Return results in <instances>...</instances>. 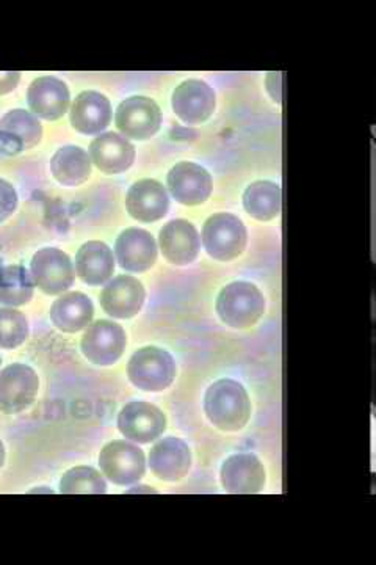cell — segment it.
Wrapping results in <instances>:
<instances>
[{
  "mask_svg": "<svg viewBox=\"0 0 376 565\" xmlns=\"http://www.w3.org/2000/svg\"><path fill=\"white\" fill-rule=\"evenodd\" d=\"M128 493H158V490L151 489V487H136V489H130Z\"/></svg>",
  "mask_w": 376,
  "mask_h": 565,
  "instance_id": "d6a6232c",
  "label": "cell"
},
{
  "mask_svg": "<svg viewBox=\"0 0 376 565\" xmlns=\"http://www.w3.org/2000/svg\"><path fill=\"white\" fill-rule=\"evenodd\" d=\"M266 468L255 455L241 452L226 459L222 468L223 489L233 494H256L266 486Z\"/></svg>",
  "mask_w": 376,
  "mask_h": 565,
  "instance_id": "9a60e30c",
  "label": "cell"
},
{
  "mask_svg": "<svg viewBox=\"0 0 376 565\" xmlns=\"http://www.w3.org/2000/svg\"><path fill=\"white\" fill-rule=\"evenodd\" d=\"M35 292L32 275L20 264L0 267V305L17 308L29 303Z\"/></svg>",
  "mask_w": 376,
  "mask_h": 565,
  "instance_id": "4316f807",
  "label": "cell"
},
{
  "mask_svg": "<svg viewBox=\"0 0 376 565\" xmlns=\"http://www.w3.org/2000/svg\"><path fill=\"white\" fill-rule=\"evenodd\" d=\"M51 172L60 184L76 188L92 177V159L87 151L69 145L55 152L51 161Z\"/></svg>",
  "mask_w": 376,
  "mask_h": 565,
  "instance_id": "cb8c5ba5",
  "label": "cell"
},
{
  "mask_svg": "<svg viewBox=\"0 0 376 565\" xmlns=\"http://www.w3.org/2000/svg\"><path fill=\"white\" fill-rule=\"evenodd\" d=\"M30 493H54V490L52 489H33V490H30Z\"/></svg>",
  "mask_w": 376,
  "mask_h": 565,
  "instance_id": "e575fe53",
  "label": "cell"
},
{
  "mask_svg": "<svg viewBox=\"0 0 376 565\" xmlns=\"http://www.w3.org/2000/svg\"><path fill=\"white\" fill-rule=\"evenodd\" d=\"M118 429L133 444H151L165 433L166 416L154 404L129 403L119 412Z\"/></svg>",
  "mask_w": 376,
  "mask_h": 565,
  "instance_id": "30bf717a",
  "label": "cell"
},
{
  "mask_svg": "<svg viewBox=\"0 0 376 565\" xmlns=\"http://www.w3.org/2000/svg\"><path fill=\"white\" fill-rule=\"evenodd\" d=\"M169 191L178 203L198 206L206 203L212 193V177L195 162H179L170 170Z\"/></svg>",
  "mask_w": 376,
  "mask_h": 565,
  "instance_id": "8fae6325",
  "label": "cell"
},
{
  "mask_svg": "<svg viewBox=\"0 0 376 565\" xmlns=\"http://www.w3.org/2000/svg\"><path fill=\"white\" fill-rule=\"evenodd\" d=\"M71 126L84 136H96L106 131L111 121L109 99L99 92H82L71 106Z\"/></svg>",
  "mask_w": 376,
  "mask_h": 565,
  "instance_id": "44dd1931",
  "label": "cell"
},
{
  "mask_svg": "<svg viewBox=\"0 0 376 565\" xmlns=\"http://www.w3.org/2000/svg\"><path fill=\"white\" fill-rule=\"evenodd\" d=\"M99 467L114 484L133 486L141 481L147 471V457L139 446L115 440L100 451Z\"/></svg>",
  "mask_w": 376,
  "mask_h": 565,
  "instance_id": "5b68a950",
  "label": "cell"
},
{
  "mask_svg": "<svg viewBox=\"0 0 376 565\" xmlns=\"http://www.w3.org/2000/svg\"><path fill=\"white\" fill-rule=\"evenodd\" d=\"M147 291L137 278L119 275L106 282L100 292L104 311L114 319H132L143 308Z\"/></svg>",
  "mask_w": 376,
  "mask_h": 565,
  "instance_id": "4fadbf2b",
  "label": "cell"
},
{
  "mask_svg": "<svg viewBox=\"0 0 376 565\" xmlns=\"http://www.w3.org/2000/svg\"><path fill=\"white\" fill-rule=\"evenodd\" d=\"M130 217L143 223L158 222L170 210V196L165 185L155 180H140L130 185L126 195Z\"/></svg>",
  "mask_w": 376,
  "mask_h": 565,
  "instance_id": "ac0fdd59",
  "label": "cell"
},
{
  "mask_svg": "<svg viewBox=\"0 0 376 565\" xmlns=\"http://www.w3.org/2000/svg\"><path fill=\"white\" fill-rule=\"evenodd\" d=\"M106 492V479L93 467L71 468L60 482V493L63 494H104Z\"/></svg>",
  "mask_w": 376,
  "mask_h": 565,
  "instance_id": "83f0119b",
  "label": "cell"
},
{
  "mask_svg": "<svg viewBox=\"0 0 376 565\" xmlns=\"http://www.w3.org/2000/svg\"><path fill=\"white\" fill-rule=\"evenodd\" d=\"M281 203V188L271 181L253 182L244 193L245 211L256 221L270 222L277 218Z\"/></svg>",
  "mask_w": 376,
  "mask_h": 565,
  "instance_id": "484cf974",
  "label": "cell"
},
{
  "mask_svg": "<svg viewBox=\"0 0 376 565\" xmlns=\"http://www.w3.org/2000/svg\"><path fill=\"white\" fill-rule=\"evenodd\" d=\"M0 364H2V359H0Z\"/></svg>",
  "mask_w": 376,
  "mask_h": 565,
  "instance_id": "d590c367",
  "label": "cell"
},
{
  "mask_svg": "<svg viewBox=\"0 0 376 565\" xmlns=\"http://www.w3.org/2000/svg\"><path fill=\"white\" fill-rule=\"evenodd\" d=\"M28 104L36 118L57 121L69 109L68 85L55 77H40L30 84Z\"/></svg>",
  "mask_w": 376,
  "mask_h": 565,
  "instance_id": "e0dca14e",
  "label": "cell"
},
{
  "mask_svg": "<svg viewBox=\"0 0 376 565\" xmlns=\"http://www.w3.org/2000/svg\"><path fill=\"white\" fill-rule=\"evenodd\" d=\"M89 159L103 173H125L136 161V148L121 134L104 132L89 145Z\"/></svg>",
  "mask_w": 376,
  "mask_h": 565,
  "instance_id": "d6986e66",
  "label": "cell"
},
{
  "mask_svg": "<svg viewBox=\"0 0 376 565\" xmlns=\"http://www.w3.org/2000/svg\"><path fill=\"white\" fill-rule=\"evenodd\" d=\"M30 275L40 291L47 296H60L73 286L76 269L65 252L50 247L33 255L32 263H30Z\"/></svg>",
  "mask_w": 376,
  "mask_h": 565,
  "instance_id": "52a82bcc",
  "label": "cell"
},
{
  "mask_svg": "<svg viewBox=\"0 0 376 565\" xmlns=\"http://www.w3.org/2000/svg\"><path fill=\"white\" fill-rule=\"evenodd\" d=\"M248 232L244 222L229 212L211 215L204 223L203 245L211 258L233 262L244 253Z\"/></svg>",
  "mask_w": 376,
  "mask_h": 565,
  "instance_id": "277c9868",
  "label": "cell"
},
{
  "mask_svg": "<svg viewBox=\"0 0 376 565\" xmlns=\"http://www.w3.org/2000/svg\"><path fill=\"white\" fill-rule=\"evenodd\" d=\"M128 344L125 329L114 321L89 323L82 337L80 349L85 359L98 366H111L121 359Z\"/></svg>",
  "mask_w": 376,
  "mask_h": 565,
  "instance_id": "9c48e42d",
  "label": "cell"
},
{
  "mask_svg": "<svg viewBox=\"0 0 376 565\" xmlns=\"http://www.w3.org/2000/svg\"><path fill=\"white\" fill-rule=\"evenodd\" d=\"M115 125L126 139L148 140L160 131L162 111L154 99L132 96L119 104Z\"/></svg>",
  "mask_w": 376,
  "mask_h": 565,
  "instance_id": "ba28073f",
  "label": "cell"
},
{
  "mask_svg": "<svg viewBox=\"0 0 376 565\" xmlns=\"http://www.w3.org/2000/svg\"><path fill=\"white\" fill-rule=\"evenodd\" d=\"M51 321L63 333L87 329L95 316L92 299L84 292H66L51 308Z\"/></svg>",
  "mask_w": 376,
  "mask_h": 565,
  "instance_id": "7402d4cb",
  "label": "cell"
},
{
  "mask_svg": "<svg viewBox=\"0 0 376 565\" xmlns=\"http://www.w3.org/2000/svg\"><path fill=\"white\" fill-rule=\"evenodd\" d=\"M40 379L28 364L13 363L0 371V414L17 415L35 403Z\"/></svg>",
  "mask_w": 376,
  "mask_h": 565,
  "instance_id": "8992f818",
  "label": "cell"
},
{
  "mask_svg": "<svg viewBox=\"0 0 376 565\" xmlns=\"http://www.w3.org/2000/svg\"><path fill=\"white\" fill-rule=\"evenodd\" d=\"M6 463V448H3L2 441H0V468Z\"/></svg>",
  "mask_w": 376,
  "mask_h": 565,
  "instance_id": "836d02e7",
  "label": "cell"
},
{
  "mask_svg": "<svg viewBox=\"0 0 376 565\" xmlns=\"http://www.w3.org/2000/svg\"><path fill=\"white\" fill-rule=\"evenodd\" d=\"M217 313L233 329H249L266 313V299L253 282L234 281L219 292Z\"/></svg>",
  "mask_w": 376,
  "mask_h": 565,
  "instance_id": "7a4b0ae2",
  "label": "cell"
},
{
  "mask_svg": "<svg viewBox=\"0 0 376 565\" xmlns=\"http://www.w3.org/2000/svg\"><path fill=\"white\" fill-rule=\"evenodd\" d=\"M21 73L18 71H0V96L13 92L20 85Z\"/></svg>",
  "mask_w": 376,
  "mask_h": 565,
  "instance_id": "1f68e13d",
  "label": "cell"
},
{
  "mask_svg": "<svg viewBox=\"0 0 376 565\" xmlns=\"http://www.w3.org/2000/svg\"><path fill=\"white\" fill-rule=\"evenodd\" d=\"M204 412L208 422L223 433H238L251 418V401L240 382L219 379L207 388Z\"/></svg>",
  "mask_w": 376,
  "mask_h": 565,
  "instance_id": "6da1fadb",
  "label": "cell"
},
{
  "mask_svg": "<svg viewBox=\"0 0 376 565\" xmlns=\"http://www.w3.org/2000/svg\"><path fill=\"white\" fill-rule=\"evenodd\" d=\"M149 467L160 481H181L192 468V451L181 438H163L152 446Z\"/></svg>",
  "mask_w": 376,
  "mask_h": 565,
  "instance_id": "2e32d148",
  "label": "cell"
},
{
  "mask_svg": "<svg viewBox=\"0 0 376 565\" xmlns=\"http://www.w3.org/2000/svg\"><path fill=\"white\" fill-rule=\"evenodd\" d=\"M128 377L143 392H163L176 379V363L170 352L148 345L133 353L128 364Z\"/></svg>",
  "mask_w": 376,
  "mask_h": 565,
  "instance_id": "3957f363",
  "label": "cell"
},
{
  "mask_svg": "<svg viewBox=\"0 0 376 565\" xmlns=\"http://www.w3.org/2000/svg\"><path fill=\"white\" fill-rule=\"evenodd\" d=\"M200 234L195 226L184 218L171 221L163 226L159 236L160 250L166 262L174 266H189L198 258Z\"/></svg>",
  "mask_w": 376,
  "mask_h": 565,
  "instance_id": "ffe728a7",
  "label": "cell"
},
{
  "mask_svg": "<svg viewBox=\"0 0 376 565\" xmlns=\"http://www.w3.org/2000/svg\"><path fill=\"white\" fill-rule=\"evenodd\" d=\"M0 136L9 143L13 141L20 150H32L43 139V126L32 111L14 109L0 120Z\"/></svg>",
  "mask_w": 376,
  "mask_h": 565,
  "instance_id": "d4e9b609",
  "label": "cell"
},
{
  "mask_svg": "<svg viewBox=\"0 0 376 565\" xmlns=\"http://www.w3.org/2000/svg\"><path fill=\"white\" fill-rule=\"evenodd\" d=\"M174 114L179 120L187 125H201L207 121L215 111V92L203 81H185L174 90L173 98Z\"/></svg>",
  "mask_w": 376,
  "mask_h": 565,
  "instance_id": "5bb4252c",
  "label": "cell"
},
{
  "mask_svg": "<svg viewBox=\"0 0 376 565\" xmlns=\"http://www.w3.org/2000/svg\"><path fill=\"white\" fill-rule=\"evenodd\" d=\"M266 87L268 95L278 104L282 102V73L281 71H271L266 77Z\"/></svg>",
  "mask_w": 376,
  "mask_h": 565,
  "instance_id": "4dcf8cb0",
  "label": "cell"
},
{
  "mask_svg": "<svg viewBox=\"0 0 376 565\" xmlns=\"http://www.w3.org/2000/svg\"><path fill=\"white\" fill-rule=\"evenodd\" d=\"M158 244L147 230H125L115 244V258L128 273H147L158 262Z\"/></svg>",
  "mask_w": 376,
  "mask_h": 565,
  "instance_id": "7c38bea8",
  "label": "cell"
},
{
  "mask_svg": "<svg viewBox=\"0 0 376 565\" xmlns=\"http://www.w3.org/2000/svg\"><path fill=\"white\" fill-rule=\"evenodd\" d=\"M115 256L109 245L89 241L76 255V274L89 286L106 285L114 277Z\"/></svg>",
  "mask_w": 376,
  "mask_h": 565,
  "instance_id": "603a6c76",
  "label": "cell"
},
{
  "mask_svg": "<svg viewBox=\"0 0 376 565\" xmlns=\"http://www.w3.org/2000/svg\"><path fill=\"white\" fill-rule=\"evenodd\" d=\"M18 207V192L9 181L0 180V223L6 222Z\"/></svg>",
  "mask_w": 376,
  "mask_h": 565,
  "instance_id": "f546056e",
  "label": "cell"
},
{
  "mask_svg": "<svg viewBox=\"0 0 376 565\" xmlns=\"http://www.w3.org/2000/svg\"><path fill=\"white\" fill-rule=\"evenodd\" d=\"M29 321L14 308H0V349H17L29 338Z\"/></svg>",
  "mask_w": 376,
  "mask_h": 565,
  "instance_id": "f1b7e54d",
  "label": "cell"
}]
</instances>
